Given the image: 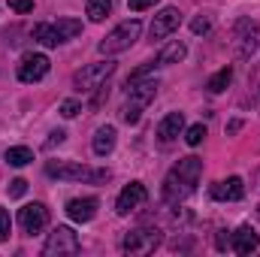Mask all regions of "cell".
Listing matches in <instances>:
<instances>
[{"mask_svg": "<svg viewBox=\"0 0 260 257\" xmlns=\"http://www.w3.org/2000/svg\"><path fill=\"white\" fill-rule=\"evenodd\" d=\"M9 3V9H15L18 15H27V12H34V0H6Z\"/></svg>", "mask_w": 260, "mask_h": 257, "instance_id": "4316f807", "label": "cell"}, {"mask_svg": "<svg viewBox=\"0 0 260 257\" xmlns=\"http://www.w3.org/2000/svg\"><path fill=\"white\" fill-rule=\"evenodd\" d=\"M212 197H215V200L236 203V200H242V197H245V185H242V179H239V176H230V179H224V182H218V185L212 188Z\"/></svg>", "mask_w": 260, "mask_h": 257, "instance_id": "9a60e30c", "label": "cell"}, {"mask_svg": "<svg viewBox=\"0 0 260 257\" xmlns=\"http://www.w3.org/2000/svg\"><path fill=\"white\" fill-rule=\"evenodd\" d=\"M79 248H82V242H79V236L73 233V227H55V230L49 233L46 245H43V254H46V257L79 254Z\"/></svg>", "mask_w": 260, "mask_h": 257, "instance_id": "ba28073f", "label": "cell"}, {"mask_svg": "<svg viewBox=\"0 0 260 257\" xmlns=\"http://www.w3.org/2000/svg\"><path fill=\"white\" fill-rule=\"evenodd\" d=\"M154 94H157V79H136V82H127V103H124V109H121V118L127 121V124H136L139 121V115H142V109L154 100Z\"/></svg>", "mask_w": 260, "mask_h": 257, "instance_id": "3957f363", "label": "cell"}, {"mask_svg": "<svg viewBox=\"0 0 260 257\" xmlns=\"http://www.w3.org/2000/svg\"><path fill=\"white\" fill-rule=\"evenodd\" d=\"M46 173L52 179H61V182H106L109 173L106 170H97V167H85V164H73V160H49L46 164Z\"/></svg>", "mask_w": 260, "mask_h": 257, "instance_id": "7a4b0ae2", "label": "cell"}, {"mask_svg": "<svg viewBox=\"0 0 260 257\" xmlns=\"http://www.w3.org/2000/svg\"><path fill=\"white\" fill-rule=\"evenodd\" d=\"M230 82H233V70H230V67H224V70H218V73L209 79V85H206V88H209L212 94H221Z\"/></svg>", "mask_w": 260, "mask_h": 257, "instance_id": "44dd1931", "label": "cell"}, {"mask_svg": "<svg viewBox=\"0 0 260 257\" xmlns=\"http://www.w3.org/2000/svg\"><path fill=\"white\" fill-rule=\"evenodd\" d=\"M97 206H100V203H97L94 197H76V200L67 203V215H70L73 221H79V224H88V221H94Z\"/></svg>", "mask_w": 260, "mask_h": 257, "instance_id": "5bb4252c", "label": "cell"}, {"mask_svg": "<svg viewBox=\"0 0 260 257\" xmlns=\"http://www.w3.org/2000/svg\"><path fill=\"white\" fill-rule=\"evenodd\" d=\"M209 27H212V24H209V18H203V15H200V18H194V21H191V30H194V34H206Z\"/></svg>", "mask_w": 260, "mask_h": 257, "instance_id": "f1b7e54d", "label": "cell"}, {"mask_svg": "<svg viewBox=\"0 0 260 257\" xmlns=\"http://www.w3.org/2000/svg\"><path fill=\"white\" fill-rule=\"evenodd\" d=\"M257 245H260V239L251 227H239V230L230 236V248H233L236 254H251V251H257Z\"/></svg>", "mask_w": 260, "mask_h": 257, "instance_id": "2e32d148", "label": "cell"}, {"mask_svg": "<svg viewBox=\"0 0 260 257\" xmlns=\"http://www.w3.org/2000/svg\"><path fill=\"white\" fill-rule=\"evenodd\" d=\"M18 224H21V230L24 233H40L46 224H49V209L43 206V203H27L21 212H18Z\"/></svg>", "mask_w": 260, "mask_h": 257, "instance_id": "8fae6325", "label": "cell"}, {"mask_svg": "<svg viewBox=\"0 0 260 257\" xmlns=\"http://www.w3.org/2000/svg\"><path fill=\"white\" fill-rule=\"evenodd\" d=\"M115 136H118V133H115V127H109V124L97 130V133H94V142H91V145H94V154L106 157V154L115 148Z\"/></svg>", "mask_w": 260, "mask_h": 257, "instance_id": "ac0fdd59", "label": "cell"}, {"mask_svg": "<svg viewBox=\"0 0 260 257\" xmlns=\"http://www.w3.org/2000/svg\"><path fill=\"white\" fill-rule=\"evenodd\" d=\"M64 130H55V133H52V139H49V142H46V145H49V148H52V145H61V142H64Z\"/></svg>", "mask_w": 260, "mask_h": 257, "instance_id": "f546056e", "label": "cell"}, {"mask_svg": "<svg viewBox=\"0 0 260 257\" xmlns=\"http://www.w3.org/2000/svg\"><path fill=\"white\" fill-rule=\"evenodd\" d=\"M145 185H139V182H130L124 191L118 194V203H115V212L118 215H130L133 209H139L142 203H145Z\"/></svg>", "mask_w": 260, "mask_h": 257, "instance_id": "4fadbf2b", "label": "cell"}, {"mask_svg": "<svg viewBox=\"0 0 260 257\" xmlns=\"http://www.w3.org/2000/svg\"><path fill=\"white\" fill-rule=\"evenodd\" d=\"M200 173H203V160L200 157H182L164 179V200L179 206L182 200H188L197 191V182H200Z\"/></svg>", "mask_w": 260, "mask_h": 257, "instance_id": "6da1fadb", "label": "cell"}, {"mask_svg": "<svg viewBox=\"0 0 260 257\" xmlns=\"http://www.w3.org/2000/svg\"><path fill=\"white\" fill-rule=\"evenodd\" d=\"M160 239H164V236H160L157 227H136V230L124 233L121 251H124V254H133V257H145L160 245Z\"/></svg>", "mask_w": 260, "mask_h": 257, "instance_id": "52a82bcc", "label": "cell"}, {"mask_svg": "<svg viewBox=\"0 0 260 257\" xmlns=\"http://www.w3.org/2000/svg\"><path fill=\"white\" fill-rule=\"evenodd\" d=\"M79 112H82V103H79V100H64V103H61V115H64V118H76Z\"/></svg>", "mask_w": 260, "mask_h": 257, "instance_id": "d4e9b609", "label": "cell"}, {"mask_svg": "<svg viewBox=\"0 0 260 257\" xmlns=\"http://www.w3.org/2000/svg\"><path fill=\"white\" fill-rule=\"evenodd\" d=\"M112 73H115V64H112L109 58H106V61H97V64H88L73 76V88H76L79 94H91V91L103 88Z\"/></svg>", "mask_w": 260, "mask_h": 257, "instance_id": "8992f818", "label": "cell"}, {"mask_svg": "<svg viewBox=\"0 0 260 257\" xmlns=\"http://www.w3.org/2000/svg\"><path fill=\"white\" fill-rule=\"evenodd\" d=\"M179 24H182V12H179L176 6H164V9L154 15V21H151V40L170 37L173 30H179Z\"/></svg>", "mask_w": 260, "mask_h": 257, "instance_id": "7c38bea8", "label": "cell"}, {"mask_svg": "<svg viewBox=\"0 0 260 257\" xmlns=\"http://www.w3.org/2000/svg\"><path fill=\"white\" fill-rule=\"evenodd\" d=\"M9 233H12V221H9V212L0 206V242H6Z\"/></svg>", "mask_w": 260, "mask_h": 257, "instance_id": "cb8c5ba5", "label": "cell"}, {"mask_svg": "<svg viewBox=\"0 0 260 257\" xmlns=\"http://www.w3.org/2000/svg\"><path fill=\"white\" fill-rule=\"evenodd\" d=\"M34 160V151L27 148V145H12V148H6V164L9 167H27Z\"/></svg>", "mask_w": 260, "mask_h": 257, "instance_id": "ffe728a7", "label": "cell"}, {"mask_svg": "<svg viewBox=\"0 0 260 257\" xmlns=\"http://www.w3.org/2000/svg\"><path fill=\"white\" fill-rule=\"evenodd\" d=\"M24 191H27V182H24V179H12L9 188H6V194H9L12 200H15V197H24Z\"/></svg>", "mask_w": 260, "mask_h": 257, "instance_id": "484cf974", "label": "cell"}, {"mask_svg": "<svg viewBox=\"0 0 260 257\" xmlns=\"http://www.w3.org/2000/svg\"><path fill=\"white\" fill-rule=\"evenodd\" d=\"M139 34H142V24L136 21V18H130V21H121L112 34H106L103 40H100V55H118V52H127L130 46L139 40Z\"/></svg>", "mask_w": 260, "mask_h": 257, "instance_id": "5b68a950", "label": "cell"}, {"mask_svg": "<svg viewBox=\"0 0 260 257\" xmlns=\"http://www.w3.org/2000/svg\"><path fill=\"white\" fill-rule=\"evenodd\" d=\"M157 0H127L130 12H142V9H148V6H154Z\"/></svg>", "mask_w": 260, "mask_h": 257, "instance_id": "83f0119b", "label": "cell"}, {"mask_svg": "<svg viewBox=\"0 0 260 257\" xmlns=\"http://www.w3.org/2000/svg\"><path fill=\"white\" fill-rule=\"evenodd\" d=\"M82 34V21L79 18H58V21H52V24H37L34 27V40L37 43H43V46H61L67 40H73V37H79Z\"/></svg>", "mask_w": 260, "mask_h": 257, "instance_id": "277c9868", "label": "cell"}, {"mask_svg": "<svg viewBox=\"0 0 260 257\" xmlns=\"http://www.w3.org/2000/svg\"><path fill=\"white\" fill-rule=\"evenodd\" d=\"M233 40H236V52H239L242 58H248L260 43V24L251 21V18H242V21L236 24V30H233Z\"/></svg>", "mask_w": 260, "mask_h": 257, "instance_id": "30bf717a", "label": "cell"}, {"mask_svg": "<svg viewBox=\"0 0 260 257\" xmlns=\"http://www.w3.org/2000/svg\"><path fill=\"white\" fill-rule=\"evenodd\" d=\"M49 67H52V61L43 52H27L18 61V79L21 82H40V79H46Z\"/></svg>", "mask_w": 260, "mask_h": 257, "instance_id": "9c48e42d", "label": "cell"}, {"mask_svg": "<svg viewBox=\"0 0 260 257\" xmlns=\"http://www.w3.org/2000/svg\"><path fill=\"white\" fill-rule=\"evenodd\" d=\"M182 130H185V115H182V112H170V115L157 124V139H160V142H173V139H179Z\"/></svg>", "mask_w": 260, "mask_h": 257, "instance_id": "e0dca14e", "label": "cell"}, {"mask_svg": "<svg viewBox=\"0 0 260 257\" xmlns=\"http://www.w3.org/2000/svg\"><path fill=\"white\" fill-rule=\"evenodd\" d=\"M88 18L91 21H103L109 12H112V0H88Z\"/></svg>", "mask_w": 260, "mask_h": 257, "instance_id": "7402d4cb", "label": "cell"}, {"mask_svg": "<svg viewBox=\"0 0 260 257\" xmlns=\"http://www.w3.org/2000/svg\"><path fill=\"white\" fill-rule=\"evenodd\" d=\"M203 139H206V127H203V124L188 127V133H185V142H188V145H200Z\"/></svg>", "mask_w": 260, "mask_h": 257, "instance_id": "603a6c76", "label": "cell"}, {"mask_svg": "<svg viewBox=\"0 0 260 257\" xmlns=\"http://www.w3.org/2000/svg\"><path fill=\"white\" fill-rule=\"evenodd\" d=\"M188 55V49H185V43H179V40H173L170 46H164L160 49V55H157V64H179L182 58Z\"/></svg>", "mask_w": 260, "mask_h": 257, "instance_id": "d6986e66", "label": "cell"}]
</instances>
